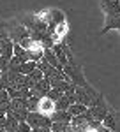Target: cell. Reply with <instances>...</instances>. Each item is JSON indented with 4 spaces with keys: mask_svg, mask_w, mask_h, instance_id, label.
<instances>
[{
    "mask_svg": "<svg viewBox=\"0 0 120 132\" xmlns=\"http://www.w3.org/2000/svg\"><path fill=\"white\" fill-rule=\"evenodd\" d=\"M64 72L69 76L71 81L74 83L76 86H81V88H88V86H90L88 83H87V79H85V76H83L81 67H80V65H76L74 60H69V63L64 67Z\"/></svg>",
    "mask_w": 120,
    "mask_h": 132,
    "instance_id": "cell-1",
    "label": "cell"
},
{
    "mask_svg": "<svg viewBox=\"0 0 120 132\" xmlns=\"http://www.w3.org/2000/svg\"><path fill=\"white\" fill-rule=\"evenodd\" d=\"M28 108H27V101L25 99H12L11 101V109H9V114H12L20 123L27 122L28 118Z\"/></svg>",
    "mask_w": 120,
    "mask_h": 132,
    "instance_id": "cell-2",
    "label": "cell"
},
{
    "mask_svg": "<svg viewBox=\"0 0 120 132\" xmlns=\"http://www.w3.org/2000/svg\"><path fill=\"white\" fill-rule=\"evenodd\" d=\"M27 123H28L32 129H51V118L41 114V113H28V118H27Z\"/></svg>",
    "mask_w": 120,
    "mask_h": 132,
    "instance_id": "cell-3",
    "label": "cell"
},
{
    "mask_svg": "<svg viewBox=\"0 0 120 132\" xmlns=\"http://www.w3.org/2000/svg\"><path fill=\"white\" fill-rule=\"evenodd\" d=\"M9 37L14 44H20L21 41H25L27 37H30V30L25 27V25H16L9 30Z\"/></svg>",
    "mask_w": 120,
    "mask_h": 132,
    "instance_id": "cell-4",
    "label": "cell"
},
{
    "mask_svg": "<svg viewBox=\"0 0 120 132\" xmlns=\"http://www.w3.org/2000/svg\"><path fill=\"white\" fill-rule=\"evenodd\" d=\"M51 92V83L50 79H42V81L35 83V86L30 90V93H32V97H37V99H42V97H48V93Z\"/></svg>",
    "mask_w": 120,
    "mask_h": 132,
    "instance_id": "cell-5",
    "label": "cell"
},
{
    "mask_svg": "<svg viewBox=\"0 0 120 132\" xmlns=\"http://www.w3.org/2000/svg\"><path fill=\"white\" fill-rule=\"evenodd\" d=\"M55 111H57V108H55V102L51 101L50 97H42V99L39 101L37 113H41V114H44V116L51 118V116L55 114Z\"/></svg>",
    "mask_w": 120,
    "mask_h": 132,
    "instance_id": "cell-6",
    "label": "cell"
},
{
    "mask_svg": "<svg viewBox=\"0 0 120 132\" xmlns=\"http://www.w3.org/2000/svg\"><path fill=\"white\" fill-rule=\"evenodd\" d=\"M101 7L106 16H117L120 14V0H101Z\"/></svg>",
    "mask_w": 120,
    "mask_h": 132,
    "instance_id": "cell-7",
    "label": "cell"
},
{
    "mask_svg": "<svg viewBox=\"0 0 120 132\" xmlns=\"http://www.w3.org/2000/svg\"><path fill=\"white\" fill-rule=\"evenodd\" d=\"M0 50H2V56L12 60V56H14V42L11 39H0Z\"/></svg>",
    "mask_w": 120,
    "mask_h": 132,
    "instance_id": "cell-8",
    "label": "cell"
},
{
    "mask_svg": "<svg viewBox=\"0 0 120 132\" xmlns=\"http://www.w3.org/2000/svg\"><path fill=\"white\" fill-rule=\"evenodd\" d=\"M113 28L120 30V14H117V16H106V23H104L101 34H106V32L113 30Z\"/></svg>",
    "mask_w": 120,
    "mask_h": 132,
    "instance_id": "cell-9",
    "label": "cell"
},
{
    "mask_svg": "<svg viewBox=\"0 0 120 132\" xmlns=\"http://www.w3.org/2000/svg\"><path fill=\"white\" fill-rule=\"evenodd\" d=\"M42 60H46L51 67H55V69H58V71H64V67L60 65V62H58V58H57V55L53 53V50H44Z\"/></svg>",
    "mask_w": 120,
    "mask_h": 132,
    "instance_id": "cell-10",
    "label": "cell"
},
{
    "mask_svg": "<svg viewBox=\"0 0 120 132\" xmlns=\"http://www.w3.org/2000/svg\"><path fill=\"white\" fill-rule=\"evenodd\" d=\"M11 109V97H9V92L4 90L0 92V113H9Z\"/></svg>",
    "mask_w": 120,
    "mask_h": 132,
    "instance_id": "cell-11",
    "label": "cell"
},
{
    "mask_svg": "<svg viewBox=\"0 0 120 132\" xmlns=\"http://www.w3.org/2000/svg\"><path fill=\"white\" fill-rule=\"evenodd\" d=\"M18 127H20V122L12 116V114H9L7 113V118H5V125L2 127L4 130H7V132H16L18 130Z\"/></svg>",
    "mask_w": 120,
    "mask_h": 132,
    "instance_id": "cell-12",
    "label": "cell"
},
{
    "mask_svg": "<svg viewBox=\"0 0 120 132\" xmlns=\"http://www.w3.org/2000/svg\"><path fill=\"white\" fill-rule=\"evenodd\" d=\"M72 116L69 111H55V114L51 116V122H62V123H71Z\"/></svg>",
    "mask_w": 120,
    "mask_h": 132,
    "instance_id": "cell-13",
    "label": "cell"
},
{
    "mask_svg": "<svg viewBox=\"0 0 120 132\" xmlns=\"http://www.w3.org/2000/svg\"><path fill=\"white\" fill-rule=\"evenodd\" d=\"M72 106V102H71V99L69 97H62L60 101H57L55 102V108H57V111H69V108Z\"/></svg>",
    "mask_w": 120,
    "mask_h": 132,
    "instance_id": "cell-14",
    "label": "cell"
},
{
    "mask_svg": "<svg viewBox=\"0 0 120 132\" xmlns=\"http://www.w3.org/2000/svg\"><path fill=\"white\" fill-rule=\"evenodd\" d=\"M88 111V108L87 106H83V104H72L69 108V113H71V116H81V114H85V113Z\"/></svg>",
    "mask_w": 120,
    "mask_h": 132,
    "instance_id": "cell-15",
    "label": "cell"
},
{
    "mask_svg": "<svg viewBox=\"0 0 120 132\" xmlns=\"http://www.w3.org/2000/svg\"><path fill=\"white\" fill-rule=\"evenodd\" d=\"M35 69H37V62H25V63L20 67V74L28 76V74H32Z\"/></svg>",
    "mask_w": 120,
    "mask_h": 132,
    "instance_id": "cell-16",
    "label": "cell"
},
{
    "mask_svg": "<svg viewBox=\"0 0 120 132\" xmlns=\"http://www.w3.org/2000/svg\"><path fill=\"white\" fill-rule=\"evenodd\" d=\"M102 125H104L106 129H110V130H113V129H115V114H113L111 111L108 113V116L102 120Z\"/></svg>",
    "mask_w": 120,
    "mask_h": 132,
    "instance_id": "cell-17",
    "label": "cell"
},
{
    "mask_svg": "<svg viewBox=\"0 0 120 132\" xmlns=\"http://www.w3.org/2000/svg\"><path fill=\"white\" fill-rule=\"evenodd\" d=\"M48 97H50L53 102H57V101H60L62 97H64V92H60V90H57V88H51V92L48 93Z\"/></svg>",
    "mask_w": 120,
    "mask_h": 132,
    "instance_id": "cell-18",
    "label": "cell"
},
{
    "mask_svg": "<svg viewBox=\"0 0 120 132\" xmlns=\"http://www.w3.org/2000/svg\"><path fill=\"white\" fill-rule=\"evenodd\" d=\"M9 63H11L9 58L0 56V71H2V72H7V71H9Z\"/></svg>",
    "mask_w": 120,
    "mask_h": 132,
    "instance_id": "cell-19",
    "label": "cell"
},
{
    "mask_svg": "<svg viewBox=\"0 0 120 132\" xmlns=\"http://www.w3.org/2000/svg\"><path fill=\"white\" fill-rule=\"evenodd\" d=\"M5 118H7V114L5 113H0V129L5 125Z\"/></svg>",
    "mask_w": 120,
    "mask_h": 132,
    "instance_id": "cell-20",
    "label": "cell"
},
{
    "mask_svg": "<svg viewBox=\"0 0 120 132\" xmlns=\"http://www.w3.org/2000/svg\"><path fill=\"white\" fill-rule=\"evenodd\" d=\"M32 132H51V129H32Z\"/></svg>",
    "mask_w": 120,
    "mask_h": 132,
    "instance_id": "cell-21",
    "label": "cell"
},
{
    "mask_svg": "<svg viewBox=\"0 0 120 132\" xmlns=\"http://www.w3.org/2000/svg\"><path fill=\"white\" fill-rule=\"evenodd\" d=\"M4 28H7V25L5 23H0V30H4Z\"/></svg>",
    "mask_w": 120,
    "mask_h": 132,
    "instance_id": "cell-22",
    "label": "cell"
},
{
    "mask_svg": "<svg viewBox=\"0 0 120 132\" xmlns=\"http://www.w3.org/2000/svg\"><path fill=\"white\" fill-rule=\"evenodd\" d=\"M0 132H7V130H4V129H0Z\"/></svg>",
    "mask_w": 120,
    "mask_h": 132,
    "instance_id": "cell-23",
    "label": "cell"
},
{
    "mask_svg": "<svg viewBox=\"0 0 120 132\" xmlns=\"http://www.w3.org/2000/svg\"><path fill=\"white\" fill-rule=\"evenodd\" d=\"M2 74H4V72H2V71H0V78H2Z\"/></svg>",
    "mask_w": 120,
    "mask_h": 132,
    "instance_id": "cell-24",
    "label": "cell"
},
{
    "mask_svg": "<svg viewBox=\"0 0 120 132\" xmlns=\"http://www.w3.org/2000/svg\"><path fill=\"white\" fill-rule=\"evenodd\" d=\"M0 56H2V50H0Z\"/></svg>",
    "mask_w": 120,
    "mask_h": 132,
    "instance_id": "cell-25",
    "label": "cell"
}]
</instances>
